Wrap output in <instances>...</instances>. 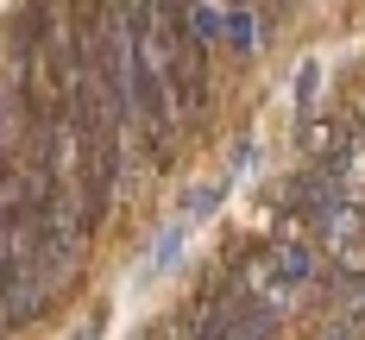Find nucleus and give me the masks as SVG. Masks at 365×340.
Here are the masks:
<instances>
[{
	"mask_svg": "<svg viewBox=\"0 0 365 340\" xmlns=\"http://www.w3.org/2000/svg\"><path fill=\"white\" fill-rule=\"evenodd\" d=\"M151 51H158V70L170 82V101H177L182 139H208L220 113V88H215V51H202L189 26H182V6L170 0H151Z\"/></svg>",
	"mask_w": 365,
	"mask_h": 340,
	"instance_id": "f257e3e1",
	"label": "nucleus"
},
{
	"mask_svg": "<svg viewBox=\"0 0 365 340\" xmlns=\"http://www.w3.org/2000/svg\"><path fill=\"white\" fill-rule=\"evenodd\" d=\"M182 252H189V221H164L158 233H151L145 259H139V284H151V277H170L182 264Z\"/></svg>",
	"mask_w": 365,
	"mask_h": 340,
	"instance_id": "f03ea898",
	"label": "nucleus"
},
{
	"mask_svg": "<svg viewBox=\"0 0 365 340\" xmlns=\"http://www.w3.org/2000/svg\"><path fill=\"white\" fill-rule=\"evenodd\" d=\"M264 6H227V51L233 57H252L258 44H264Z\"/></svg>",
	"mask_w": 365,
	"mask_h": 340,
	"instance_id": "7ed1b4c3",
	"label": "nucleus"
},
{
	"mask_svg": "<svg viewBox=\"0 0 365 340\" xmlns=\"http://www.w3.org/2000/svg\"><path fill=\"white\" fill-rule=\"evenodd\" d=\"M220 202H227V177H208V183H189L182 189V221H215L220 215Z\"/></svg>",
	"mask_w": 365,
	"mask_h": 340,
	"instance_id": "20e7f679",
	"label": "nucleus"
},
{
	"mask_svg": "<svg viewBox=\"0 0 365 340\" xmlns=\"http://www.w3.org/2000/svg\"><path fill=\"white\" fill-rule=\"evenodd\" d=\"M315 88H322V63H315V57H302V63H296V82H290L296 113H315Z\"/></svg>",
	"mask_w": 365,
	"mask_h": 340,
	"instance_id": "39448f33",
	"label": "nucleus"
},
{
	"mask_svg": "<svg viewBox=\"0 0 365 340\" xmlns=\"http://www.w3.org/2000/svg\"><path fill=\"white\" fill-rule=\"evenodd\" d=\"M252 164H258V139L246 133V139H233V151H227V183H233V177H246Z\"/></svg>",
	"mask_w": 365,
	"mask_h": 340,
	"instance_id": "423d86ee",
	"label": "nucleus"
},
{
	"mask_svg": "<svg viewBox=\"0 0 365 340\" xmlns=\"http://www.w3.org/2000/svg\"><path fill=\"white\" fill-rule=\"evenodd\" d=\"M70 340H108V302H95V309L70 328Z\"/></svg>",
	"mask_w": 365,
	"mask_h": 340,
	"instance_id": "0eeeda50",
	"label": "nucleus"
}]
</instances>
